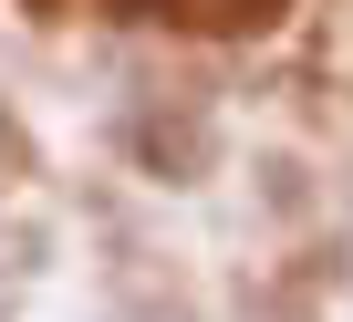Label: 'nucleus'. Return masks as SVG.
<instances>
[{"label": "nucleus", "instance_id": "obj_1", "mask_svg": "<svg viewBox=\"0 0 353 322\" xmlns=\"http://www.w3.org/2000/svg\"><path fill=\"white\" fill-rule=\"evenodd\" d=\"M125 145H135V167L166 177V188H198V177H208V114H198V104H145V114L125 125Z\"/></svg>", "mask_w": 353, "mask_h": 322}, {"label": "nucleus", "instance_id": "obj_2", "mask_svg": "<svg viewBox=\"0 0 353 322\" xmlns=\"http://www.w3.org/2000/svg\"><path fill=\"white\" fill-rule=\"evenodd\" d=\"M260 198H270L281 219H301V208H312V177L291 167V156H260Z\"/></svg>", "mask_w": 353, "mask_h": 322}, {"label": "nucleus", "instance_id": "obj_3", "mask_svg": "<svg viewBox=\"0 0 353 322\" xmlns=\"http://www.w3.org/2000/svg\"><path fill=\"white\" fill-rule=\"evenodd\" d=\"M0 270H11V281H32V270H42V229L0 219Z\"/></svg>", "mask_w": 353, "mask_h": 322}, {"label": "nucleus", "instance_id": "obj_4", "mask_svg": "<svg viewBox=\"0 0 353 322\" xmlns=\"http://www.w3.org/2000/svg\"><path fill=\"white\" fill-rule=\"evenodd\" d=\"M21 167H32V145H21V125H11V114H0V177H21Z\"/></svg>", "mask_w": 353, "mask_h": 322}]
</instances>
